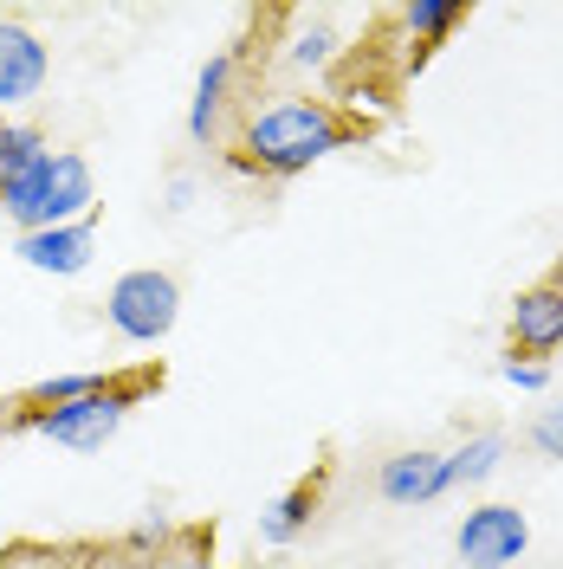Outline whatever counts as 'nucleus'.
I'll return each instance as SVG.
<instances>
[{
	"instance_id": "obj_1",
	"label": "nucleus",
	"mask_w": 563,
	"mask_h": 569,
	"mask_svg": "<svg viewBox=\"0 0 563 569\" xmlns=\"http://www.w3.org/2000/svg\"><path fill=\"white\" fill-rule=\"evenodd\" d=\"M363 137L350 110L337 98H312V91H273L266 104H247L234 137H227V169L253 181H298L317 162H330L337 149Z\"/></svg>"
},
{
	"instance_id": "obj_2",
	"label": "nucleus",
	"mask_w": 563,
	"mask_h": 569,
	"mask_svg": "<svg viewBox=\"0 0 563 569\" xmlns=\"http://www.w3.org/2000/svg\"><path fill=\"white\" fill-rule=\"evenodd\" d=\"M149 389H162V369H130V376H110L105 389L78 395V401H59V408H20L13 427H27L39 440H52V447H66V453H105L110 440L124 433L130 421V408H137Z\"/></svg>"
},
{
	"instance_id": "obj_3",
	"label": "nucleus",
	"mask_w": 563,
	"mask_h": 569,
	"mask_svg": "<svg viewBox=\"0 0 563 569\" xmlns=\"http://www.w3.org/2000/svg\"><path fill=\"white\" fill-rule=\"evenodd\" d=\"M0 213L13 220V233L98 220V176H91V156H78V149H52L33 176H20L13 188H0Z\"/></svg>"
},
{
	"instance_id": "obj_4",
	"label": "nucleus",
	"mask_w": 563,
	"mask_h": 569,
	"mask_svg": "<svg viewBox=\"0 0 563 569\" xmlns=\"http://www.w3.org/2000/svg\"><path fill=\"white\" fill-rule=\"evenodd\" d=\"M105 323L124 337V343H162L181 323V279L169 266H130L117 272L105 291Z\"/></svg>"
},
{
	"instance_id": "obj_5",
	"label": "nucleus",
	"mask_w": 563,
	"mask_h": 569,
	"mask_svg": "<svg viewBox=\"0 0 563 569\" xmlns=\"http://www.w3.org/2000/svg\"><path fill=\"white\" fill-rule=\"evenodd\" d=\"M454 557L466 569H512L531 557V511L512 498H480L454 525Z\"/></svg>"
},
{
	"instance_id": "obj_6",
	"label": "nucleus",
	"mask_w": 563,
	"mask_h": 569,
	"mask_svg": "<svg viewBox=\"0 0 563 569\" xmlns=\"http://www.w3.org/2000/svg\"><path fill=\"white\" fill-rule=\"evenodd\" d=\"M240 52H214L195 71V98H188V142L195 149H227L234 123H240Z\"/></svg>"
},
{
	"instance_id": "obj_7",
	"label": "nucleus",
	"mask_w": 563,
	"mask_h": 569,
	"mask_svg": "<svg viewBox=\"0 0 563 569\" xmlns=\"http://www.w3.org/2000/svg\"><path fill=\"white\" fill-rule=\"evenodd\" d=\"M505 356H531V362L563 356V272L531 279L512 298V311H505Z\"/></svg>"
},
{
	"instance_id": "obj_8",
	"label": "nucleus",
	"mask_w": 563,
	"mask_h": 569,
	"mask_svg": "<svg viewBox=\"0 0 563 569\" xmlns=\"http://www.w3.org/2000/svg\"><path fill=\"white\" fill-rule=\"evenodd\" d=\"M52 78V46L20 20V13H0V117L27 110Z\"/></svg>"
},
{
	"instance_id": "obj_9",
	"label": "nucleus",
	"mask_w": 563,
	"mask_h": 569,
	"mask_svg": "<svg viewBox=\"0 0 563 569\" xmlns=\"http://www.w3.org/2000/svg\"><path fill=\"white\" fill-rule=\"evenodd\" d=\"M447 492H454V472H447L441 447H395L388 460H376V498L383 505L422 511V505H441Z\"/></svg>"
},
{
	"instance_id": "obj_10",
	"label": "nucleus",
	"mask_w": 563,
	"mask_h": 569,
	"mask_svg": "<svg viewBox=\"0 0 563 569\" xmlns=\"http://www.w3.org/2000/svg\"><path fill=\"white\" fill-rule=\"evenodd\" d=\"M13 252H20V266H33V272H46V279H78V272H91V259H98V220H71V227L20 233Z\"/></svg>"
},
{
	"instance_id": "obj_11",
	"label": "nucleus",
	"mask_w": 563,
	"mask_h": 569,
	"mask_svg": "<svg viewBox=\"0 0 563 569\" xmlns=\"http://www.w3.org/2000/svg\"><path fill=\"white\" fill-rule=\"evenodd\" d=\"M317 505H324V479H298V486H285V492L259 511V543H266V550H292L298 537L312 531Z\"/></svg>"
},
{
	"instance_id": "obj_12",
	"label": "nucleus",
	"mask_w": 563,
	"mask_h": 569,
	"mask_svg": "<svg viewBox=\"0 0 563 569\" xmlns=\"http://www.w3.org/2000/svg\"><path fill=\"white\" fill-rule=\"evenodd\" d=\"M512 460V440L498 433V427H473V433H460V447H447V472H454V492H480V486H493L498 472Z\"/></svg>"
},
{
	"instance_id": "obj_13",
	"label": "nucleus",
	"mask_w": 563,
	"mask_h": 569,
	"mask_svg": "<svg viewBox=\"0 0 563 569\" xmlns=\"http://www.w3.org/2000/svg\"><path fill=\"white\" fill-rule=\"evenodd\" d=\"M388 20L402 27V39H408L415 52H434V46H447V33H454V27H466V20H473V7H466V0H402Z\"/></svg>"
},
{
	"instance_id": "obj_14",
	"label": "nucleus",
	"mask_w": 563,
	"mask_h": 569,
	"mask_svg": "<svg viewBox=\"0 0 563 569\" xmlns=\"http://www.w3.org/2000/svg\"><path fill=\"white\" fill-rule=\"evenodd\" d=\"M285 27H292V39H285V66L292 71H324L344 46L330 13H285Z\"/></svg>"
},
{
	"instance_id": "obj_15",
	"label": "nucleus",
	"mask_w": 563,
	"mask_h": 569,
	"mask_svg": "<svg viewBox=\"0 0 563 569\" xmlns=\"http://www.w3.org/2000/svg\"><path fill=\"white\" fill-rule=\"evenodd\" d=\"M52 156V137L27 123V117H0V188H13L20 176H33L39 162Z\"/></svg>"
},
{
	"instance_id": "obj_16",
	"label": "nucleus",
	"mask_w": 563,
	"mask_h": 569,
	"mask_svg": "<svg viewBox=\"0 0 563 569\" xmlns=\"http://www.w3.org/2000/svg\"><path fill=\"white\" fill-rule=\"evenodd\" d=\"M110 376L105 369H78V376H52V382H33V389L20 395V408H59V401H78V395L105 389Z\"/></svg>"
},
{
	"instance_id": "obj_17",
	"label": "nucleus",
	"mask_w": 563,
	"mask_h": 569,
	"mask_svg": "<svg viewBox=\"0 0 563 569\" xmlns=\"http://www.w3.org/2000/svg\"><path fill=\"white\" fill-rule=\"evenodd\" d=\"M525 447L537 453V460L563 466V395H551V401L525 421Z\"/></svg>"
},
{
	"instance_id": "obj_18",
	"label": "nucleus",
	"mask_w": 563,
	"mask_h": 569,
	"mask_svg": "<svg viewBox=\"0 0 563 569\" xmlns=\"http://www.w3.org/2000/svg\"><path fill=\"white\" fill-rule=\"evenodd\" d=\"M498 382L518 395H551V362H531V356H505L498 362Z\"/></svg>"
},
{
	"instance_id": "obj_19",
	"label": "nucleus",
	"mask_w": 563,
	"mask_h": 569,
	"mask_svg": "<svg viewBox=\"0 0 563 569\" xmlns=\"http://www.w3.org/2000/svg\"><path fill=\"white\" fill-rule=\"evenodd\" d=\"M169 537H176V531H169V525H162V518H142L137 531L124 537V550H162V543H169Z\"/></svg>"
},
{
	"instance_id": "obj_20",
	"label": "nucleus",
	"mask_w": 563,
	"mask_h": 569,
	"mask_svg": "<svg viewBox=\"0 0 563 569\" xmlns=\"http://www.w3.org/2000/svg\"><path fill=\"white\" fill-rule=\"evenodd\" d=\"M188 194H195V181H188V176L169 181V213H188Z\"/></svg>"
},
{
	"instance_id": "obj_21",
	"label": "nucleus",
	"mask_w": 563,
	"mask_h": 569,
	"mask_svg": "<svg viewBox=\"0 0 563 569\" xmlns=\"http://www.w3.org/2000/svg\"><path fill=\"white\" fill-rule=\"evenodd\" d=\"M169 569H234V563H214V557H181V563H169Z\"/></svg>"
},
{
	"instance_id": "obj_22",
	"label": "nucleus",
	"mask_w": 563,
	"mask_h": 569,
	"mask_svg": "<svg viewBox=\"0 0 563 569\" xmlns=\"http://www.w3.org/2000/svg\"><path fill=\"white\" fill-rule=\"evenodd\" d=\"M298 569H317V563H298Z\"/></svg>"
}]
</instances>
